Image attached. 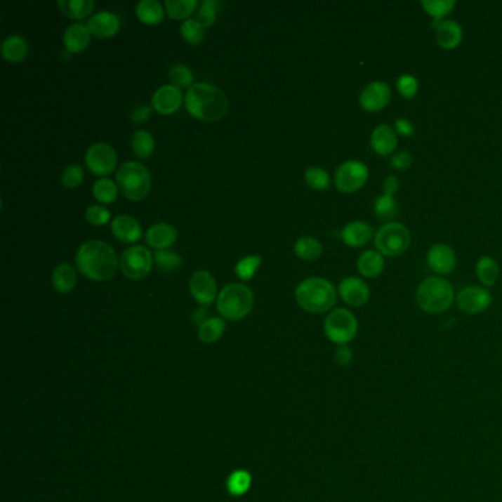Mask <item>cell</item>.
I'll list each match as a JSON object with an SVG mask.
<instances>
[{
  "mask_svg": "<svg viewBox=\"0 0 502 502\" xmlns=\"http://www.w3.org/2000/svg\"><path fill=\"white\" fill-rule=\"evenodd\" d=\"M75 264L79 271L90 280L106 282L115 276L118 268V256L114 248L100 240L83 243L75 255Z\"/></svg>",
  "mask_w": 502,
  "mask_h": 502,
  "instance_id": "6da1fadb",
  "label": "cell"
},
{
  "mask_svg": "<svg viewBox=\"0 0 502 502\" xmlns=\"http://www.w3.org/2000/svg\"><path fill=\"white\" fill-rule=\"evenodd\" d=\"M187 112L201 121L214 123L228 112V99L223 90L208 83L193 84L185 98Z\"/></svg>",
  "mask_w": 502,
  "mask_h": 502,
  "instance_id": "7a4b0ae2",
  "label": "cell"
},
{
  "mask_svg": "<svg viewBox=\"0 0 502 502\" xmlns=\"http://www.w3.org/2000/svg\"><path fill=\"white\" fill-rule=\"evenodd\" d=\"M295 299L303 311L323 314L336 305L338 292L329 280L322 277H310L298 284Z\"/></svg>",
  "mask_w": 502,
  "mask_h": 502,
  "instance_id": "3957f363",
  "label": "cell"
},
{
  "mask_svg": "<svg viewBox=\"0 0 502 502\" xmlns=\"http://www.w3.org/2000/svg\"><path fill=\"white\" fill-rule=\"evenodd\" d=\"M455 293L452 284L439 276L424 279L416 292V302L421 311L430 315L447 312L454 303Z\"/></svg>",
  "mask_w": 502,
  "mask_h": 502,
  "instance_id": "277c9868",
  "label": "cell"
},
{
  "mask_svg": "<svg viewBox=\"0 0 502 502\" xmlns=\"http://www.w3.org/2000/svg\"><path fill=\"white\" fill-rule=\"evenodd\" d=\"M253 308V293L240 283H230L223 287L217 299L218 312L230 322H240Z\"/></svg>",
  "mask_w": 502,
  "mask_h": 502,
  "instance_id": "5b68a950",
  "label": "cell"
},
{
  "mask_svg": "<svg viewBox=\"0 0 502 502\" xmlns=\"http://www.w3.org/2000/svg\"><path fill=\"white\" fill-rule=\"evenodd\" d=\"M117 185L127 199L133 202L143 201L150 192V173L140 162H126L117 171Z\"/></svg>",
  "mask_w": 502,
  "mask_h": 502,
  "instance_id": "8992f818",
  "label": "cell"
},
{
  "mask_svg": "<svg viewBox=\"0 0 502 502\" xmlns=\"http://www.w3.org/2000/svg\"><path fill=\"white\" fill-rule=\"evenodd\" d=\"M374 245L383 256H399L411 245V233L408 227L399 221L385 223L374 235Z\"/></svg>",
  "mask_w": 502,
  "mask_h": 502,
  "instance_id": "52a82bcc",
  "label": "cell"
},
{
  "mask_svg": "<svg viewBox=\"0 0 502 502\" xmlns=\"http://www.w3.org/2000/svg\"><path fill=\"white\" fill-rule=\"evenodd\" d=\"M324 333L334 345H348L357 336L358 319L346 308H334L324 319Z\"/></svg>",
  "mask_w": 502,
  "mask_h": 502,
  "instance_id": "ba28073f",
  "label": "cell"
},
{
  "mask_svg": "<svg viewBox=\"0 0 502 502\" xmlns=\"http://www.w3.org/2000/svg\"><path fill=\"white\" fill-rule=\"evenodd\" d=\"M370 176L369 166L361 161H345L334 173V186L342 193H355L361 190Z\"/></svg>",
  "mask_w": 502,
  "mask_h": 502,
  "instance_id": "9c48e42d",
  "label": "cell"
},
{
  "mask_svg": "<svg viewBox=\"0 0 502 502\" xmlns=\"http://www.w3.org/2000/svg\"><path fill=\"white\" fill-rule=\"evenodd\" d=\"M152 252L145 246H131L119 258V268L130 280H142L152 270Z\"/></svg>",
  "mask_w": 502,
  "mask_h": 502,
  "instance_id": "30bf717a",
  "label": "cell"
},
{
  "mask_svg": "<svg viewBox=\"0 0 502 502\" xmlns=\"http://www.w3.org/2000/svg\"><path fill=\"white\" fill-rule=\"evenodd\" d=\"M455 303L464 314H482L492 305V293L484 286H467L456 293Z\"/></svg>",
  "mask_w": 502,
  "mask_h": 502,
  "instance_id": "8fae6325",
  "label": "cell"
},
{
  "mask_svg": "<svg viewBox=\"0 0 502 502\" xmlns=\"http://www.w3.org/2000/svg\"><path fill=\"white\" fill-rule=\"evenodd\" d=\"M117 162V152L108 143H95L86 152L87 169L96 176H110L115 170Z\"/></svg>",
  "mask_w": 502,
  "mask_h": 502,
  "instance_id": "7c38bea8",
  "label": "cell"
},
{
  "mask_svg": "<svg viewBox=\"0 0 502 502\" xmlns=\"http://www.w3.org/2000/svg\"><path fill=\"white\" fill-rule=\"evenodd\" d=\"M392 90L385 81H371L365 86L358 98L359 108L365 112H380L390 103Z\"/></svg>",
  "mask_w": 502,
  "mask_h": 502,
  "instance_id": "4fadbf2b",
  "label": "cell"
},
{
  "mask_svg": "<svg viewBox=\"0 0 502 502\" xmlns=\"http://www.w3.org/2000/svg\"><path fill=\"white\" fill-rule=\"evenodd\" d=\"M428 267L439 277L452 274L456 267V253L447 243H435L425 255Z\"/></svg>",
  "mask_w": 502,
  "mask_h": 502,
  "instance_id": "5bb4252c",
  "label": "cell"
},
{
  "mask_svg": "<svg viewBox=\"0 0 502 502\" xmlns=\"http://www.w3.org/2000/svg\"><path fill=\"white\" fill-rule=\"evenodd\" d=\"M339 295L348 307L361 308L370 300V286L359 277H346L339 283Z\"/></svg>",
  "mask_w": 502,
  "mask_h": 502,
  "instance_id": "9a60e30c",
  "label": "cell"
},
{
  "mask_svg": "<svg viewBox=\"0 0 502 502\" xmlns=\"http://www.w3.org/2000/svg\"><path fill=\"white\" fill-rule=\"evenodd\" d=\"M189 289H190V293L193 295V298L204 307L214 302V299L217 296L216 279L212 277V274H209L205 270H197L192 274L190 282H189Z\"/></svg>",
  "mask_w": 502,
  "mask_h": 502,
  "instance_id": "2e32d148",
  "label": "cell"
},
{
  "mask_svg": "<svg viewBox=\"0 0 502 502\" xmlns=\"http://www.w3.org/2000/svg\"><path fill=\"white\" fill-rule=\"evenodd\" d=\"M370 146L378 157H392L393 152L398 147V134L392 126L378 124L371 131Z\"/></svg>",
  "mask_w": 502,
  "mask_h": 502,
  "instance_id": "e0dca14e",
  "label": "cell"
},
{
  "mask_svg": "<svg viewBox=\"0 0 502 502\" xmlns=\"http://www.w3.org/2000/svg\"><path fill=\"white\" fill-rule=\"evenodd\" d=\"M433 29L436 34V43L440 49L454 51L463 41V27L454 20H444L437 22L433 21Z\"/></svg>",
  "mask_w": 502,
  "mask_h": 502,
  "instance_id": "ac0fdd59",
  "label": "cell"
},
{
  "mask_svg": "<svg viewBox=\"0 0 502 502\" xmlns=\"http://www.w3.org/2000/svg\"><path fill=\"white\" fill-rule=\"evenodd\" d=\"M181 102V90L173 84H165L155 91L152 98V108L162 115H171L180 110Z\"/></svg>",
  "mask_w": 502,
  "mask_h": 502,
  "instance_id": "d6986e66",
  "label": "cell"
},
{
  "mask_svg": "<svg viewBox=\"0 0 502 502\" xmlns=\"http://www.w3.org/2000/svg\"><path fill=\"white\" fill-rule=\"evenodd\" d=\"M374 235L376 233L373 230V227L367 221H359V220L348 223L341 232V237L345 245L352 249L362 248L367 245V243L371 242V239H374Z\"/></svg>",
  "mask_w": 502,
  "mask_h": 502,
  "instance_id": "ffe728a7",
  "label": "cell"
},
{
  "mask_svg": "<svg viewBox=\"0 0 502 502\" xmlns=\"http://www.w3.org/2000/svg\"><path fill=\"white\" fill-rule=\"evenodd\" d=\"M91 36L98 39H112L119 32V18L111 12H98L87 22Z\"/></svg>",
  "mask_w": 502,
  "mask_h": 502,
  "instance_id": "44dd1931",
  "label": "cell"
},
{
  "mask_svg": "<svg viewBox=\"0 0 502 502\" xmlns=\"http://www.w3.org/2000/svg\"><path fill=\"white\" fill-rule=\"evenodd\" d=\"M178 232L177 228L173 227L171 224L166 223H158L152 225L149 230L146 232V243L150 248H155L157 251H164L166 248H170L173 243L177 240Z\"/></svg>",
  "mask_w": 502,
  "mask_h": 502,
  "instance_id": "7402d4cb",
  "label": "cell"
},
{
  "mask_svg": "<svg viewBox=\"0 0 502 502\" xmlns=\"http://www.w3.org/2000/svg\"><path fill=\"white\" fill-rule=\"evenodd\" d=\"M111 232L117 240L133 243L142 237V225L134 217L119 216L112 221Z\"/></svg>",
  "mask_w": 502,
  "mask_h": 502,
  "instance_id": "603a6c76",
  "label": "cell"
},
{
  "mask_svg": "<svg viewBox=\"0 0 502 502\" xmlns=\"http://www.w3.org/2000/svg\"><path fill=\"white\" fill-rule=\"evenodd\" d=\"M385 256L377 249L364 251L357 260V270L365 279H376L385 271Z\"/></svg>",
  "mask_w": 502,
  "mask_h": 502,
  "instance_id": "cb8c5ba5",
  "label": "cell"
},
{
  "mask_svg": "<svg viewBox=\"0 0 502 502\" xmlns=\"http://www.w3.org/2000/svg\"><path fill=\"white\" fill-rule=\"evenodd\" d=\"M91 40V33L87 24L77 22L70 25L64 33V44L68 52L80 53L88 48Z\"/></svg>",
  "mask_w": 502,
  "mask_h": 502,
  "instance_id": "d4e9b609",
  "label": "cell"
},
{
  "mask_svg": "<svg viewBox=\"0 0 502 502\" xmlns=\"http://www.w3.org/2000/svg\"><path fill=\"white\" fill-rule=\"evenodd\" d=\"M52 284L58 293H70L75 287V284H77V272H75V268L68 263L59 264L53 270Z\"/></svg>",
  "mask_w": 502,
  "mask_h": 502,
  "instance_id": "484cf974",
  "label": "cell"
},
{
  "mask_svg": "<svg viewBox=\"0 0 502 502\" xmlns=\"http://www.w3.org/2000/svg\"><path fill=\"white\" fill-rule=\"evenodd\" d=\"M476 276L484 287L495 286L501 276L499 264L494 260L492 256H488V255L480 256L476 263Z\"/></svg>",
  "mask_w": 502,
  "mask_h": 502,
  "instance_id": "4316f807",
  "label": "cell"
},
{
  "mask_svg": "<svg viewBox=\"0 0 502 502\" xmlns=\"http://www.w3.org/2000/svg\"><path fill=\"white\" fill-rule=\"evenodd\" d=\"M164 6L158 0H140L136 5V15L146 25H158L164 20Z\"/></svg>",
  "mask_w": 502,
  "mask_h": 502,
  "instance_id": "83f0119b",
  "label": "cell"
},
{
  "mask_svg": "<svg viewBox=\"0 0 502 502\" xmlns=\"http://www.w3.org/2000/svg\"><path fill=\"white\" fill-rule=\"evenodd\" d=\"M28 53V43L21 36H9L2 43V56L12 64L22 62Z\"/></svg>",
  "mask_w": 502,
  "mask_h": 502,
  "instance_id": "f1b7e54d",
  "label": "cell"
},
{
  "mask_svg": "<svg viewBox=\"0 0 502 502\" xmlns=\"http://www.w3.org/2000/svg\"><path fill=\"white\" fill-rule=\"evenodd\" d=\"M373 211L374 216L380 221L390 223L399 216V204L395 199V196H388V194H378L376 197V201L373 204Z\"/></svg>",
  "mask_w": 502,
  "mask_h": 502,
  "instance_id": "f546056e",
  "label": "cell"
},
{
  "mask_svg": "<svg viewBox=\"0 0 502 502\" xmlns=\"http://www.w3.org/2000/svg\"><path fill=\"white\" fill-rule=\"evenodd\" d=\"M93 0H58V8L74 20L86 18L95 9Z\"/></svg>",
  "mask_w": 502,
  "mask_h": 502,
  "instance_id": "4dcf8cb0",
  "label": "cell"
},
{
  "mask_svg": "<svg viewBox=\"0 0 502 502\" xmlns=\"http://www.w3.org/2000/svg\"><path fill=\"white\" fill-rule=\"evenodd\" d=\"M295 253L303 261H315L323 253V245L315 237L303 236L295 243Z\"/></svg>",
  "mask_w": 502,
  "mask_h": 502,
  "instance_id": "1f68e13d",
  "label": "cell"
},
{
  "mask_svg": "<svg viewBox=\"0 0 502 502\" xmlns=\"http://www.w3.org/2000/svg\"><path fill=\"white\" fill-rule=\"evenodd\" d=\"M225 331V324L221 318L212 317L205 319V322L197 329V338L204 343H216L221 339L223 333Z\"/></svg>",
  "mask_w": 502,
  "mask_h": 502,
  "instance_id": "d6a6232c",
  "label": "cell"
},
{
  "mask_svg": "<svg viewBox=\"0 0 502 502\" xmlns=\"http://www.w3.org/2000/svg\"><path fill=\"white\" fill-rule=\"evenodd\" d=\"M131 149L136 157L142 159L149 158L155 150V139L146 130H137L131 137Z\"/></svg>",
  "mask_w": 502,
  "mask_h": 502,
  "instance_id": "836d02e7",
  "label": "cell"
},
{
  "mask_svg": "<svg viewBox=\"0 0 502 502\" xmlns=\"http://www.w3.org/2000/svg\"><path fill=\"white\" fill-rule=\"evenodd\" d=\"M455 0H423L421 8L433 18V21H444L454 12Z\"/></svg>",
  "mask_w": 502,
  "mask_h": 502,
  "instance_id": "e575fe53",
  "label": "cell"
},
{
  "mask_svg": "<svg viewBox=\"0 0 502 502\" xmlns=\"http://www.w3.org/2000/svg\"><path fill=\"white\" fill-rule=\"evenodd\" d=\"M118 185H115L111 178H99L98 181H95L91 193H93V196L99 202L112 204L118 197Z\"/></svg>",
  "mask_w": 502,
  "mask_h": 502,
  "instance_id": "d590c367",
  "label": "cell"
},
{
  "mask_svg": "<svg viewBox=\"0 0 502 502\" xmlns=\"http://www.w3.org/2000/svg\"><path fill=\"white\" fill-rule=\"evenodd\" d=\"M197 8L196 0H166L165 11L173 20H189V15Z\"/></svg>",
  "mask_w": 502,
  "mask_h": 502,
  "instance_id": "8d00e7d4",
  "label": "cell"
},
{
  "mask_svg": "<svg viewBox=\"0 0 502 502\" xmlns=\"http://www.w3.org/2000/svg\"><path fill=\"white\" fill-rule=\"evenodd\" d=\"M252 484V477L246 470H237L233 471L227 480V489L233 496L245 495Z\"/></svg>",
  "mask_w": 502,
  "mask_h": 502,
  "instance_id": "74e56055",
  "label": "cell"
},
{
  "mask_svg": "<svg viewBox=\"0 0 502 502\" xmlns=\"http://www.w3.org/2000/svg\"><path fill=\"white\" fill-rule=\"evenodd\" d=\"M205 27L196 20H186L180 27V33L189 44H199L205 40Z\"/></svg>",
  "mask_w": 502,
  "mask_h": 502,
  "instance_id": "f35d334b",
  "label": "cell"
},
{
  "mask_svg": "<svg viewBox=\"0 0 502 502\" xmlns=\"http://www.w3.org/2000/svg\"><path fill=\"white\" fill-rule=\"evenodd\" d=\"M305 181L312 190L323 192L327 190L330 186V176L326 170L319 169V166H310L305 171Z\"/></svg>",
  "mask_w": 502,
  "mask_h": 502,
  "instance_id": "ab89813d",
  "label": "cell"
},
{
  "mask_svg": "<svg viewBox=\"0 0 502 502\" xmlns=\"http://www.w3.org/2000/svg\"><path fill=\"white\" fill-rule=\"evenodd\" d=\"M155 264L161 271L171 272L178 270L183 265V258L181 255L171 252V251H157L155 253Z\"/></svg>",
  "mask_w": 502,
  "mask_h": 502,
  "instance_id": "60d3db41",
  "label": "cell"
},
{
  "mask_svg": "<svg viewBox=\"0 0 502 502\" xmlns=\"http://www.w3.org/2000/svg\"><path fill=\"white\" fill-rule=\"evenodd\" d=\"M218 6L220 4L217 0H205V2L201 4L199 11H197L196 15V21L201 22L205 28L214 25L216 20H217V13H218Z\"/></svg>",
  "mask_w": 502,
  "mask_h": 502,
  "instance_id": "b9f144b4",
  "label": "cell"
},
{
  "mask_svg": "<svg viewBox=\"0 0 502 502\" xmlns=\"http://www.w3.org/2000/svg\"><path fill=\"white\" fill-rule=\"evenodd\" d=\"M169 77H170V81L173 83V86H176L178 88H183V87L190 88L193 86L192 70L183 64L173 65L170 70Z\"/></svg>",
  "mask_w": 502,
  "mask_h": 502,
  "instance_id": "7bdbcfd3",
  "label": "cell"
},
{
  "mask_svg": "<svg viewBox=\"0 0 502 502\" xmlns=\"http://www.w3.org/2000/svg\"><path fill=\"white\" fill-rule=\"evenodd\" d=\"M260 265H261V258L251 255L242 258V260L236 264L235 271L242 280H251L255 276L256 268Z\"/></svg>",
  "mask_w": 502,
  "mask_h": 502,
  "instance_id": "ee69618b",
  "label": "cell"
},
{
  "mask_svg": "<svg viewBox=\"0 0 502 502\" xmlns=\"http://www.w3.org/2000/svg\"><path fill=\"white\" fill-rule=\"evenodd\" d=\"M418 87H420L418 80L414 77V75L402 74L397 80V88L399 91V95L407 100H411L417 96Z\"/></svg>",
  "mask_w": 502,
  "mask_h": 502,
  "instance_id": "f6af8a7d",
  "label": "cell"
},
{
  "mask_svg": "<svg viewBox=\"0 0 502 502\" xmlns=\"http://www.w3.org/2000/svg\"><path fill=\"white\" fill-rule=\"evenodd\" d=\"M83 180H84L83 169L77 164L68 165L67 169L64 170V173H62V177H60V181H62L64 187H67V189L79 187L83 183Z\"/></svg>",
  "mask_w": 502,
  "mask_h": 502,
  "instance_id": "bcb514c9",
  "label": "cell"
},
{
  "mask_svg": "<svg viewBox=\"0 0 502 502\" xmlns=\"http://www.w3.org/2000/svg\"><path fill=\"white\" fill-rule=\"evenodd\" d=\"M86 220L91 225H105L111 220V211L102 205H91L86 211Z\"/></svg>",
  "mask_w": 502,
  "mask_h": 502,
  "instance_id": "7dc6e473",
  "label": "cell"
},
{
  "mask_svg": "<svg viewBox=\"0 0 502 502\" xmlns=\"http://www.w3.org/2000/svg\"><path fill=\"white\" fill-rule=\"evenodd\" d=\"M413 157H411L409 152L407 150H401V152H397V154H393L390 157V166L393 170H398V171H405L408 170L411 165H413Z\"/></svg>",
  "mask_w": 502,
  "mask_h": 502,
  "instance_id": "c3c4849f",
  "label": "cell"
},
{
  "mask_svg": "<svg viewBox=\"0 0 502 502\" xmlns=\"http://www.w3.org/2000/svg\"><path fill=\"white\" fill-rule=\"evenodd\" d=\"M334 358H336V362L342 365V367H348V365H351L354 361V352L348 345H342L336 349V352H334Z\"/></svg>",
  "mask_w": 502,
  "mask_h": 502,
  "instance_id": "681fc988",
  "label": "cell"
},
{
  "mask_svg": "<svg viewBox=\"0 0 502 502\" xmlns=\"http://www.w3.org/2000/svg\"><path fill=\"white\" fill-rule=\"evenodd\" d=\"M152 106H147V105H137L136 108L133 110L131 112V121L134 124H143L146 123V121L150 118V114H152Z\"/></svg>",
  "mask_w": 502,
  "mask_h": 502,
  "instance_id": "f907efd6",
  "label": "cell"
},
{
  "mask_svg": "<svg viewBox=\"0 0 502 502\" xmlns=\"http://www.w3.org/2000/svg\"><path fill=\"white\" fill-rule=\"evenodd\" d=\"M395 131H397L398 136L402 137H413L416 134V128L414 124L411 123L408 118H398L395 121Z\"/></svg>",
  "mask_w": 502,
  "mask_h": 502,
  "instance_id": "816d5d0a",
  "label": "cell"
},
{
  "mask_svg": "<svg viewBox=\"0 0 502 502\" xmlns=\"http://www.w3.org/2000/svg\"><path fill=\"white\" fill-rule=\"evenodd\" d=\"M382 189H383V194H388V196H395L398 193V190L401 189V181L398 177H395V176H388L383 183H382Z\"/></svg>",
  "mask_w": 502,
  "mask_h": 502,
  "instance_id": "f5cc1de1",
  "label": "cell"
},
{
  "mask_svg": "<svg viewBox=\"0 0 502 502\" xmlns=\"http://www.w3.org/2000/svg\"><path fill=\"white\" fill-rule=\"evenodd\" d=\"M193 319H194V322H196L197 324L201 326V324L205 322V319H208V318H206V310H205V308H202V310L199 308V310H197V311L194 312V315H193Z\"/></svg>",
  "mask_w": 502,
  "mask_h": 502,
  "instance_id": "db71d44e",
  "label": "cell"
}]
</instances>
